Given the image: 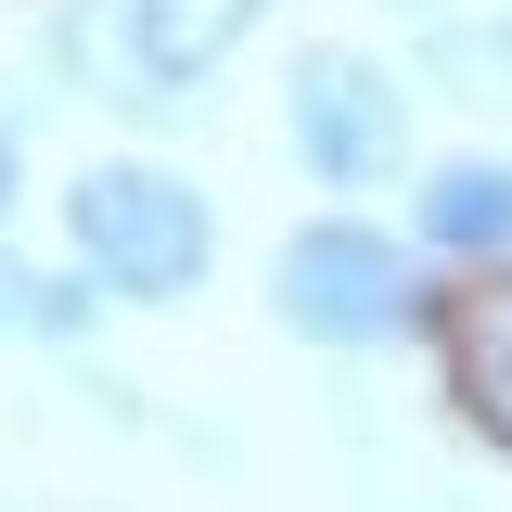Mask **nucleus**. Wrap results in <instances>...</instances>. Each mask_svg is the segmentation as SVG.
<instances>
[{
	"label": "nucleus",
	"instance_id": "obj_1",
	"mask_svg": "<svg viewBox=\"0 0 512 512\" xmlns=\"http://www.w3.org/2000/svg\"><path fill=\"white\" fill-rule=\"evenodd\" d=\"M269 320L320 359H384V346L448 333V295L410 231H384L372 205H320L269 244Z\"/></svg>",
	"mask_w": 512,
	"mask_h": 512
},
{
	"label": "nucleus",
	"instance_id": "obj_2",
	"mask_svg": "<svg viewBox=\"0 0 512 512\" xmlns=\"http://www.w3.org/2000/svg\"><path fill=\"white\" fill-rule=\"evenodd\" d=\"M64 269L103 308H192L218 269V205L167 154H103L64 180Z\"/></svg>",
	"mask_w": 512,
	"mask_h": 512
},
{
	"label": "nucleus",
	"instance_id": "obj_3",
	"mask_svg": "<svg viewBox=\"0 0 512 512\" xmlns=\"http://www.w3.org/2000/svg\"><path fill=\"white\" fill-rule=\"evenodd\" d=\"M256 26H269V0H77L64 13V77L116 116H180L231 77V52Z\"/></svg>",
	"mask_w": 512,
	"mask_h": 512
},
{
	"label": "nucleus",
	"instance_id": "obj_4",
	"mask_svg": "<svg viewBox=\"0 0 512 512\" xmlns=\"http://www.w3.org/2000/svg\"><path fill=\"white\" fill-rule=\"evenodd\" d=\"M282 141L333 205H372V192H410V167H423V103H410V77L384 52L308 39L282 64Z\"/></svg>",
	"mask_w": 512,
	"mask_h": 512
},
{
	"label": "nucleus",
	"instance_id": "obj_5",
	"mask_svg": "<svg viewBox=\"0 0 512 512\" xmlns=\"http://www.w3.org/2000/svg\"><path fill=\"white\" fill-rule=\"evenodd\" d=\"M410 244L436 269H461V282L512 269V154L500 141H461V154H423L410 167Z\"/></svg>",
	"mask_w": 512,
	"mask_h": 512
},
{
	"label": "nucleus",
	"instance_id": "obj_6",
	"mask_svg": "<svg viewBox=\"0 0 512 512\" xmlns=\"http://www.w3.org/2000/svg\"><path fill=\"white\" fill-rule=\"evenodd\" d=\"M448 397H461V423L512 461V269H487L461 308H448Z\"/></svg>",
	"mask_w": 512,
	"mask_h": 512
},
{
	"label": "nucleus",
	"instance_id": "obj_7",
	"mask_svg": "<svg viewBox=\"0 0 512 512\" xmlns=\"http://www.w3.org/2000/svg\"><path fill=\"white\" fill-rule=\"evenodd\" d=\"M423 77L461 116H512V0H461L423 26Z\"/></svg>",
	"mask_w": 512,
	"mask_h": 512
},
{
	"label": "nucleus",
	"instance_id": "obj_8",
	"mask_svg": "<svg viewBox=\"0 0 512 512\" xmlns=\"http://www.w3.org/2000/svg\"><path fill=\"white\" fill-rule=\"evenodd\" d=\"M13 205H26V141L0 128V244H13Z\"/></svg>",
	"mask_w": 512,
	"mask_h": 512
}]
</instances>
